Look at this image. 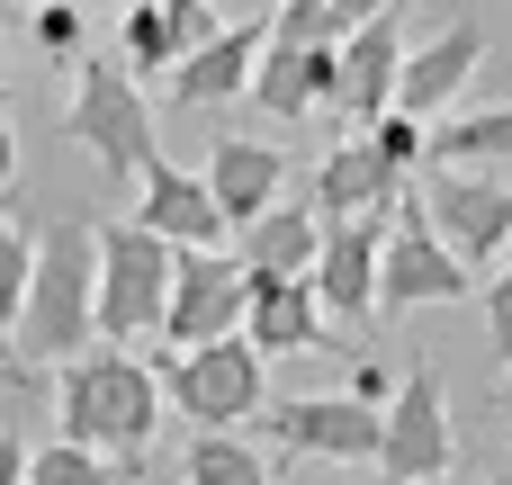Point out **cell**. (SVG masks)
<instances>
[{"instance_id": "4316f807", "label": "cell", "mask_w": 512, "mask_h": 485, "mask_svg": "<svg viewBox=\"0 0 512 485\" xmlns=\"http://www.w3.org/2000/svg\"><path fill=\"white\" fill-rule=\"evenodd\" d=\"M27 36H36L45 63H81V54H90V18H81V0H36V9H27Z\"/></svg>"}, {"instance_id": "277c9868", "label": "cell", "mask_w": 512, "mask_h": 485, "mask_svg": "<svg viewBox=\"0 0 512 485\" xmlns=\"http://www.w3.org/2000/svg\"><path fill=\"white\" fill-rule=\"evenodd\" d=\"M171 252L162 234H144L135 216L99 225V288H90V333L99 342H153L162 333V306H171Z\"/></svg>"}, {"instance_id": "ac0fdd59", "label": "cell", "mask_w": 512, "mask_h": 485, "mask_svg": "<svg viewBox=\"0 0 512 485\" xmlns=\"http://www.w3.org/2000/svg\"><path fill=\"white\" fill-rule=\"evenodd\" d=\"M396 189H405V171H387V153H378L369 135H342V144L315 162V180H306V207H315V225H333V216L387 207Z\"/></svg>"}, {"instance_id": "d590c367", "label": "cell", "mask_w": 512, "mask_h": 485, "mask_svg": "<svg viewBox=\"0 0 512 485\" xmlns=\"http://www.w3.org/2000/svg\"><path fill=\"white\" fill-rule=\"evenodd\" d=\"M504 90H512V54H504Z\"/></svg>"}, {"instance_id": "4dcf8cb0", "label": "cell", "mask_w": 512, "mask_h": 485, "mask_svg": "<svg viewBox=\"0 0 512 485\" xmlns=\"http://www.w3.org/2000/svg\"><path fill=\"white\" fill-rule=\"evenodd\" d=\"M342 396H360V405H378V414H387V396H396V378H387V369H378V360H360V369H351V387H342Z\"/></svg>"}, {"instance_id": "2e32d148", "label": "cell", "mask_w": 512, "mask_h": 485, "mask_svg": "<svg viewBox=\"0 0 512 485\" xmlns=\"http://www.w3.org/2000/svg\"><path fill=\"white\" fill-rule=\"evenodd\" d=\"M243 342L270 360V351H351L342 324H324L315 288L306 279H252V315H243Z\"/></svg>"}, {"instance_id": "603a6c76", "label": "cell", "mask_w": 512, "mask_h": 485, "mask_svg": "<svg viewBox=\"0 0 512 485\" xmlns=\"http://www.w3.org/2000/svg\"><path fill=\"white\" fill-rule=\"evenodd\" d=\"M387 0H279L270 36H297V45H342L351 27H369Z\"/></svg>"}, {"instance_id": "f1b7e54d", "label": "cell", "mask_w": 512, "mask_h": 485, "mask_svg": "<svg viewBox=\"0 0 512 485\" xmlns=\"http://www.w3.org/2000/svg\"><path fill=\"white\" fill-rule=\"evenodd\" d=\"M18 485H117V468H108L99 450L45 441V450H27V477H18Z\"/></svg>"}, {"instance_id": "cb8c5ba5", "label": "cell", "mask_w": 512, "mask_h": 485, "mask_svg": "<svg viewBox=\"0 0 512 485\" xmlns=\"http://www.w3.org/2000/svg\"><path fill=\"white\" fill-rule=\"evenodd\" d=\"M180 468H189V485H279V477H270V459H261L243 432H198Z\"/></svg>"}, {"instance_id": "1f68e13d", "label": "cell", "mask_w": 512, "mask_h": 485, "mask_svg": "<svg viewBox=\"0 0 512 485\" xmlns=\"http://www.w3.org/2000/svg\"><path fill=\"white\" fill-rule=\"evenodd\" d=\"M27 477V441H18V432H0V485H18Z\"/></svg>"}, {"instance_id": "e575fe53", "label": "cell", "mask_w": 512, "mask_h": 485, "mask_svg": "<svg viewBox=\"0 0 512 485\" xmlns=\"http://www.w3.org/2000/svg\"><path fill=\"white\" fill-rule=\"evenodd\" d=\"M9 27H18V0H0V36H9Z\"/></svg>"}, {"instance_id": "ffe728a7", "label": "cell", "mask_w": 512, "mask_h": 485, "mask_svg": "<svg viewBox=\"0 0 512 485\" xmlns=\"http://www.w3.org/2000/svg\"><path fill=\"white\" fill-rule=\"evenodd\" d=\"M135 225H144V234H162V243H216V234H225V216H216L207 180H198V171H171V162L135 180Z\"/></svg>"}, {"instance_id": "9a60e30c", "label": "cell", "mask_w": 512, "mask_h": 485, "mask_svg": "<svg viewBox=\"0 0 512 485\" xmlns=\"http://www.w3.org/2000/svg\"><path fill=\"white\" fill-rule=\"evenodd\" d=\"M261 36H270V27H216L198 54H180V63L162 72V99H171V108H189V117H216L225 99H243V90H252Z\"/></svg>"}, {"instance_id": "4fadbf2b", "label": "cell", "mask_w": 512, "mask_h": 485, "mask_svg": "<svg viewBox=\"0 0 512 485\" xmlns=\"http://www.w3.org/2000/svg\"><path fill=\"white\" fill-rule=\"evenodd\" d=\"M477 63H486V18H450L432 45H405V72H396V108H414V117H441L450 99H468V81H477Z\"/></svg>"}, {"instance_id": "30bf717a", "label": "cell", "mask_w": 512, "mask_h": 485, "mask_svg": "<svg viewBox=\"0 0 512 485\" xmlns=\"http://www.w3.org/2000/svg\"><path fill=\"white\" fill-rule=\"evenodd\" d=\"M387 225H396V198L324 225L306 288H315V306H324L333 324H369V315H378V252H387Z\"/></svg>"}, {"instance_id": "e0dca14e", "label": "cell", "mask_w": 512, "mask_h": 485, "mask_svg": "<svg viewBox=\"0 0 512 485\" xmlns=\"http://www.w3.org/2000/svg\"><path fill=\"white\" fill-rule=\"evenodd\" d=\"M270 117H306V108H333V45H297V36H261V63H252V90Z\"/></svg>"}, {"instance_id": "d6986e66", "label": "cell", "mask_w": 512, "mask_h": 485, "mask_svg": "<svg viewBox=\"0 0 512 485\" xmlns=\"http://www.w3.org/2000/svg\"><path fill=\"white\" fill-rule=\"evenodd\" d=\"M315 243H324V225H315L306 189H288L279 207H261V216L243 225L234 261H243L252 279H306V270H315Z\"/></svg>"}, {"instance_id": "d6a6232c", "label": "cell", "mask_w": 512, "mask_h": 485, "mask_svg": "<svg viewBox=\"0 0 512 485\" xmlns=\"http://www.w3.org/2000/svg\"><path fill=\"white\" fill-rule=\"evenodd\" d=\"M9 180H18V135L0 126V189H9Z\"/></svg>"}, {"instance_id": "3957f363", "label": "cell", "mask_w": 512, "mask_h": 485, "mask_svg": "<svg viewBox=\"0 0 512 485\" xmlns=\"http://www.w3.org/2000/svg\"><path fill=\"white\" fill-rule=\"evenodd\" d=\"M63 135H72V144H90V162H99L108 180H144V171H162V162H171V153H162V126H153L144 81H135L126 63H108V54H81V63H72Z\"/></svg>"}, {"instance_id": "5b68a950", "label": "cell", "mask_w": 512, "mask_h": 485, "mask_svg": "<svg viewBox=\"0 0 512 485\" xmlns=\"http://www.w3.org/2000/svg\"><path fill=\"white\" fill-rule=\"evenodd\" d=\"M153 378H162V396H171L198 432H243V423L270 405V369H261V351H252L243 333L198 342V351H162Z\"/></svg>"}, {"instance_id": "5bb4252c", "label": "cell", "mask_w": 512, "mask_h": 485, "mask_svg": "<svg viewBox=\"0 0 512 485\" xmlns=\"http://www.w3.org/2000/svg\"><path fill=\"white\" fill-rule=\"evenodd\" d=\"M198 180H207L216 216L243 234L261 207H279V198H288V153H279V144H261V135H234V126H225V135L207 144V171H198Z\"/></svg>"}, {"instance_id": "7c38bea8", "label": "cell", "mask_w": 512, "mask_h": 485, "mask_svg": "<svg viewBox=\"0 0 512 485\" xmlns=\"http://www.w3.org/2000/svg\"><path fill=\"white\" fill-rule=\"evenodd\" d=\"M396 72H405V0H387L369 27L333 45V108L369 126L378 108H396Z\"/></svg>"}, {"instance_id": "d4e9b609", "label": "cell", "mask_w": 512, "mask_h": 485, "mask_svg": "<svg viewBox=\"0 0 512 485\" xmlns=\"http://www.w3.org/2000/svg\"><path fill=\"white\" fill-rule=\"evenodd\" d=\"M135 81H162L171 63H180V45H171V27H162V0H126V54H117Z\"/></svg>"}, {"instance_id": "7402d4cb", "label": "cell", "mask_w": 512, "mask_h": 485, "mask_svg": "<svg viewBox=\"0 0 512 485\" xmlns=\"http://www.w3.org/2000/svg\"><path fill=\"white\" fill-rule=\"evenodd\" d=\"M27 270H36V216L0 189V360H9V324H18V297H27Z\"/></svg>"}, {"instance_id": "6da1fadb", "label": "cell", "mask_w": 512, "mask_h": 485, "mask_svg": "<svg viewBox=\"0 0 512 485\" xmlns=\"http://www.w3.org/2000/svg\"><path fill=\"white\" fill-rule=\"evenodd\" d=\"M54 423L72 450H99L117 477H144L153 432H162V378L144 360H126L117 342H99V351L54 369Z\"/></svg>"}, {"instance_id": "ba28073f", "label": "cell", "mask_w": 512, "mask_h": 485, "mask_svg": "<svg viewBox=\"0 0 512 485\" xmlns=\"http://www.w3.org/2000/svg\"><path fill=\"white\" fill-rule=\"evenodd\" d=\"M450 468H459V432H450V405H441V369L405 360V378L387 396V432H378V477L387 485H441Z\"/></svg>"}, {"instance_id": "8d00e7d4", "label": "cell", "mask_w": 512, "mask_h": 485, "mask_svg": "<svg viewBox=\"0 0 512 485\" xmlns=\"http://www.w3.org/2000/svg\"><path fill=\"white\" fill-rule=\"evenodd\" d=\"M441 485H459V477H441Z\"/></svg>"}, {"instance_id": "44dd1931", "label": "cell", "mask_w": 512, "mask_h": 485, "mask_svg": "<svg viewBox=\"0 0 512 485\" xmlns=\"http://www.w3.org/2000/svg\"><path fill=\"white\" fill-rule=\"evenodd\" d=\"M477 162H512V108H468L432 126L423 171H477Z\"/></svg>"}, {"instance_id": "8fae6325", "label": "cell", "mask_w": 512, "mask_h": 485, "mask_svg": "<svg viewBox=\"0 0 512 485\" xmlns=\"http://www.w3.org/2000/svg\"><path fill=\"white\" fill-rule=\"evenodd\" d=\"M252 423H261L279 450H306V459H324V468H369V459H378V432H387V414L360 405V396H288V405H261Z\"/></svg>"}, {"instance_id": "83f0119b", "label": "cell", "mask_w": 512, "mask_h": 485, "mask_svg": "<svg viewBox=\"0 0 512 485\" xmlns=\"http://www.w3.org/2000/svg\"><path fill=\"white\" fill-rule=\"evenodd\" d=\"M468 441H477V459L495 468V485H512V369L495 378V387H486V405H477Z\"/></svg>"}, {"instance_id": "9c48e42d", "label": "cell", "mask_w": 512, "mask_h": 485, "mask_svg": "<svg viewBox=\"0 0 512 485\" xmlns=\"http://www.w3.org/2000/svg\"><path fill=\"white\" fill-rule=\"evenodd\" d=\"M414 198H423L432 234H441L468 270H504V252H512V180H486V171H414Z\"/></svg>"}, {"instance_id": "52a82bcc", "label": "cell", "mask_w": 512, "mask_h": 485, "mask_svg": "<svg viewBox=\"0 0 512 485\" xmlns=\"http://www.w3.org/2000/svg\"><path fill=\"white\" fill-rule=\"evenodd\" d=\"M243 315H252V270L234 261V252H216V243H180L171 252V306H162V351H198V342H225V333H243Z\"/></svg>"}, {"instance_id": "836d02e7", "label": "cell", "mask_w": 512, "mask_h": 485, "mask_svg": "<svg viewBox=\"0 0 512 485\" xmlns=\"http://www.w3.org/2000/svg\"><path fill=\"white\" fill-rule=\"evenodd\" d=\"M0 387H18V396H27V387H36V378H27V369H18V360H0Z\"/></svg>"}, {"instance_id": "f546056e", "label": "cell", "mask_w": 512, "mask_h": 485, "mask_svg": "<svg viewBox=\"0 0 512 485\" xmlns=\"http://www.w3.org/2000/svg\"><path fill=\"white\" fill-rule=\"evenodd\" d=\"M486 351H495V369H512V261L486 288Z\"/></svg>"}, {"instance_id": "8992f818", "label": "cell", "mask_w": 512, "mask_h": 485, "mask_svg": "<svg viewBox=\"0 0 512 485\" xmlns=\"http://www.w3.org/2000/svg\"><path fill=\"white\" fill-rule=\"evenodd\" d=\"M468 261L432 234V216H423V198H414V180L396 189V225H387V252H378V324H396V315H423V306H450V297H468Z\"/></svg>"}, {"instance_id": "484cf974", "label": "cell", "mask_w": 512, "mask_h": 485, "mask_svg": "<svg viewBox=\"0 0 512 485\" xmlns=\"http://www.w3.org/2000/svg\"><path fill=\"white\" fill-rule=\"evenodd\" d=\"M360 135H369V144L387 153V171H405V180H414V171H423V153H432V117H414V108H378Z\"/></svg>"}, {"instance_id": "7a4b0ae2", "label": "cell", "mask_w": 512, "mask_h": 485, "mask_svg": "<svg viewBox=\"0 0 512 485\" xmlns=\"http://www.w3.org/2000/svg\"><path fill=\"white\" fill-rule=\"evenodd\" d=\"M90 288H99V225H81V216L36 225V270H27V297H18V324H9V360H27V369L81 360L99 342L90 333Z\"/></svg>"}]
</instances>
